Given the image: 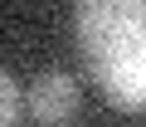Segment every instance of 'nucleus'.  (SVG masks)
Listing matches in <instances>:
<instances>
[{
    "label": "nucleus",
    "mask_w": 146,
    "mask_h": 127,
    "mask_svg": "<svg viewBox=\"0 0 146 127\" xmlns=\"http://www.w3.org/2000/svg\"><path fill=\"white\" fill-rule=\"evenodd\" d=\"M73 34L107 103L146 112V0H78Z\"/></svg>",
    "instance_id": "nucleus-1"
},
{
    "label": "nucleus",
    "mask_w": 146,
    "mask_h": 127,
    "mask_svg": "<svg viewBox=\"0 0 146 127\" xmlns=\"http://www.w3.org/2000/svg\"><path fill=\"white\" fill-rule=\"evenodd\" d=\"M25 103H29V112L39 122H68L73 112H78V83H73L63 69H49V74H39L29 83Z\"/></svg>",
    "instance_id": "nucleus-2"
},
{
    "label": "nucleus",
    "mask_w": 146,
    "mask_h": 127,
    "mask_svg": "<svg viewBox=\"0 0 146 127\" xmlns=\"http://www.w3.org/2000/svg\"><path fill=\"white\" fill-rule=\"evenodd\" d=\"M25 112V88L15 83V74L0 64V127H15Z\"/></svg>",
    "instance_id": "nucleus-3"
}]
</instances>
